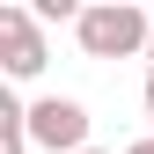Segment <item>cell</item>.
<instances>
[{
  "label": "cell",
  "instance_id": "1",
  "mask_svg": "<svg viewBox=\"0 0 154 154\" xmlns=\"http://www.w3.org/2000/svg\"><path fill=\"white\" fill-rule=\"evenodd\" d=\"M88 59H132V51L154 44V22L147 8H132V0H103V8H81V22H73Z\"/></svg>",
  "mask_w": 154,
  "mask_h": 154
},
{
  "label": "cell",
  "instance_id": "2",
  "mask_svg": "<svg viewBox=\"0 0 154 154\" xmlns=\"http://www.w3.org/2000/svg\"><path fill=\"white\" fill-rule=\"evenodd\" d=\"M29 140L51 147V154H81L88 147V110L73 95H44V103H29Z\"/></svg>",
  "mask_w": 154,
  "mask_h": 154
},
{
  "label": "cell",
  "instance_id": "3",
  "mask_svg": "<svg viewBox=\"0 0 154 154\" xmlns=\"http://www.w3.org/2000/svg\"><path fill=\"white\" fill-rule=\"evenodd\" d=\"M44 29H37V15L29 8H0V66L15 73V81H37L44 73Z\"/></svg>",
  "mask_w": 154,
  "mask_h": 154
},
{
  "label": "cell",
  "instance_id": "4",
  "mask_svg": "<svg viewBox=\"0 0 154 154\" xmlns=\"http://www.w3.org/2000/svg\"><path fill=\"white\" fill-rule=\"evenodd\" d=\"M0 154H29V110L15 95H0Z\"/></svg>",
  "mask_w": 154,
  "mask_h": 154
},
{
  "label": "cell",
  "instance_id": "5",
  "mask_svg": "<svg viewBox=\"0 0 154 154\" xmlns=\"http://www.w3.org/2000/svg\"><path fill=\"white\" fill-rule=\"evenodd\" d=\"M125 154H154V132H147V140H132V147H125Z\"/></svg>",
  "mask_w": 154,
  "mask_h": 154
},
{
  "label": "cell",
  "instance_id": "6",
  "mask_svg": "<svg viewBox=\"0 0 154 154\" xmlns=\"http://www.w3.org/2000/svg\"><path fill=\"white\" fill-rule=\"evenodd\" d=\"M147 81H154V44H147Z\"/></svg>",
  "mask_w": 154,
  "mask_h": 154
},
{
  "label": "cell",
  "instance_id": "7",
  "mask_svg": "<svg viewBox=\"0 0 154 154\" xmlns=\"http://www.w3.org/2000/svg\"><path fill=\"white\" fill-rule=\"evenodd\" d=\"M147 118H154V81H147Z\"/></svg>",
  "mask_w": 154,
  "mask_h": 154
},
{
  "label": "cell",
  "instance_id": "8",
  "mask_svg": "<svg viewBox=\"0 0 154 154\" xmlns=\"http://www.w3.org/2000/svg\"><path fill=\"white\" fill-rule=\"evenodd\" d=\"M81 154H103V147H81Z\"/></svg>",
  "mask_w": 154,
  "mask_h": 154
}]
</instances>
